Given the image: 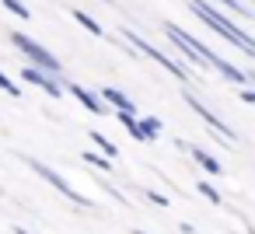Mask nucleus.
I'll use <instances>...</instances> for the list:
<instances>
[{
	"label": "nucleus",
	"mask_w": 255,
	"mask_h": 234,
	"mask_svg": "<svg viewBox=\"0 0 255 234\" xmlns=\"http://www.w3.org/2000/svg\"><path fill=\"white\" fill-rule=\"evenodd\" d=\"M217 4H224L227 11H234V14H241V18H252V11H248L245 4H238V0H217Z\"/></svg>",
	"instance_id": "a211bd4d"
},
{
	"label": "nucleus",
	"mask_w": 255,
	"mask_h": 234,
	"mask_svg": "<svg viewBox=\"0 0 255 234\" xmlns=\"http://www.w3.org/2000/svg\"><path fill=\"white\" fill-rule=\"evenodd\" d=\"M185 105H189V109H192V112H196V116H199V119H203V122L210 126V129H217L220 136L234 140V129H231L227 122H220V119H217V116H213V112H210V109H206V105H203V102L196 98V95H185Z\"/></svg>",
	"instance_id": "0eeeda50"
},
{
	"label": "nucleus",
	"mask_w": 255,
	"mask_h": 234,
	"mask_svg": "<svg viewBox=\"0 0 255 234\" xmlns=\"http://www.w3.org/2000/svg\"><path fill=\"white\" fill-rule=\"evenodd\" d=\"M196 189H199V196H203V199H210V203H220V192H217L210 182H196Z\"/></svg>",
	"instance_id": "dca6fc26"
},
{
	"label": "nucleus",
	"mask_w": 255,
	"mask_h": 234,
	"mask_svg": "<svg viewBox=\"0 0 255 234\" xmlns=\"http://www.w3.org/2000/svg\"><path fill=\"white\" fill-rule=\"evenodd\" d=\"M84 164L102 168V171H109V168H112V161H105V157H102V154H95V150H84Z\"/></svg>",
	"instance_id": "2eb2a0df"
},
{
	"label": "nucleus",
	"mask_w": 255,
	"mask_h": 234,
	"mask_svg": "<svg viewBox=\"0 0 255 234\" xmlns=\"http://www.w3.org/2000/svg\"><path fill=\"white\" fill-rule=\"evenodd\" d=\"M14 234H28V231H25V227H14Z\"/></svg>",
	"instance_id": "4be33fe9"
},
{
	"label": "nucleus",
	"mask_w": 255,
	"mask_h": 234,
	"mask_svg": "<svg viewBox=\"0 0 255 234\" xmlns=\"http://www.w3.org/2000/svg\"><path fill=\"white\" fill-rule=\"evenodd\" d=\"M241 102L252 105V102H255V91H252V88H241Z\"/></svg>",
	"instance_id": "aec40b11"
},
{
	"label": "nucleus",
	"mask_w": 255,
	"mask_h": 234,
	"mask_svg": "<svg viewBox=\"0 0 255 234\" xmlns=\"http://www.w3.org/2000/svg\"><path fill=\"white\" fill-rule=\"evenodd\" d=\"M136 126H140L143 143H150V140H157V136H161V119H157V116H143V119H136Z\"/></svg>",
	"instance_id": "9b49d317"
},
{
	"label": "nucleus",
	"mask_w": 255,
	"mask_h": 234,
	"mask_svg": "<svg viewBox=\"0 0 255 234\" xmlns=\"http://www.w3.org/2000/svg\"><path fill=\"white\" fill-rule=\"evenodd\" d=\"M74 21H77V25H84L91 35H102V25H98V21L88 14V11H74Z\"/></svg>",
	"instance_id": "ddd939ff"
},
{
	"label": "nucleus",
	"mask_w": 255,
	"mask_h": 234,
	"mask_svg": "<svg viewBox=\"0 0 255 234\" xmlns=\"http://www.w3.org/2000/svg\"><path fill=\"white\" fill-rule=\"evenodd\" d=\"M91 140H95V143L102 147V157H105V161H112V157L119 154V147H116V143H112V140H109L105 133H91Z\"/></svg>",
	"instance_id": "f8f14e48"
},
{
	"label": "nucleus",
	"mask_w": 255,
	"mask_h": 234,
	"mask_svg": "<svg viewBox=\"0 0 255 234\" xmlns=\"http://www.w3.org/2000/svg\"><path fill=\"white\" fill-rule=\"evenodd\" d=\"M4 7H7V11H11L14 18H21V21H28V18H32V11H28V7L21 4V0H4Z\"/></svg>",
	"instance_id": "4468645a"
},
{
	"label": "nucleus",
	"mask_w": 255,
	"mask_h": 234,
	"mask_svg": "<svg viewBox=\"0 0 255 234\" xmlns=\"http://www.w3.org/2000/svg\"><path fill=\"white\" fill-rule=\"evenodd\" d=\"M21 81H25V84H32V88H39V91H46L49 98H60V95H63L60 81H56V77H49V74H42V70H35V67H25V70H21Z\"/></svg>",
	"instance_id": "423d86ee"
},
{
	"label": "nucleus",
	"mask_w": 255,
	"mask_h": 234,
	"mask_svg": "<svg viewBox=\"0 0 255 234\" xmlns=\"http://www.w3.org/2000/svg\"><path fill=\"white\" fill-rule=\"evenodd\" d=\"M178 231H182V234H196V227H192V224H182Z\"/></svg>",
	"instance_id": "412c9836"
},
{
	"label": "nucleus",
	"mask_w": 255,
	"mask_h": 234,
	"mask_svg": "<svg viewBox=\"0 0 255 234\" xmlns=\"http://www.w3.org/2000/svg\"><path fill=\"white\" fill-rule=\"evenodd\" d=\"M164 32H168V39H171V42H175V46H178L192 63H210V67H217V74H224L227 81H234V84H245V88H248V81H252V74H248V70H238L234 63L220 60L210 46H203L199 39H192L185 28H178V25H164Z\"/></svg>",
	"instance_id": "f257e3e1"
},
{
	"label": "nucleus",
	"mask_w": 255,
	"mask_h": 234,
	"mask_svg": "<svg viewBox=\"0 0 255 234\" xmlns=\"http://www.w3.org/2000/svg\"><path fill=\"white\" fill-rule=\"evenodd\" d=\"M143 196H147L150 203H157V206H168V196H161V192H154V189H147Z\"/></svg>",
	"instance_id": "6ab92c4d"
},
{
	"label": "nucleus",
	"mask_w": 255,
	"mask_h": 234,
	"mask_svg": "<svg viewBox=\"0 0 255 234\" xmlns=\"http://www.w3.org/2000/svg\"><path fill=\"white\" fill-rule=\"evenodd\" d=\"M11 42H14V46L32 60V67H35V70H42V74H49V77H56V74L63 70V67H60V60H56L46 46H39L32 35H25V32H11Z\"/></svg>",
	"instance_id": "7ed1b4c3"
},
{
	"label": "nucleus",
	"mask_w": 255,
	"mask_h": 234,
	"mask_svg": "<svg viewBox=\"0 0 255 234\" xmlns=\"http://www.w3.org/2000/svg\"><path fill=\"white\" fill-rule=\"evenodd\" d=\"M189 150H192V161H196L203 171H210V175H220V171H224V164H220L210 150H203V147H189Z\"/></svg>",
	"instance_id": "9d476101"
},
{
	"label": "nucleus",
	"mask_w": 255,
	"mask_h": 234,
	"mask_svg": "<svg viewBox=\"0 0 255 234\" xmlns=\"http://www.w3.org/2000/svg\"><path fill=\"white\" fill-rule=\"evenodd\" d=\"M238 4H245V7H248V0H238Z\"/></svg>",
	"instance_id": "5701e85b"
},
{
	"label": "nucleus",
	"mask_w": 255,
	"mask_h": 234,
	"mask_svg": "<svg viewBox=\"0 0 255 234\" xmlns=\"http://www.w3.org/2000/svg\"><path fill=\"white\" fill-rule=\"evenodd\" d=\"M0 91H4V95H11V98H18V95H21V91H18V84H14V81H11L4 70H0Z\"/></svg>",
	"instance_id": "f3484780"
},
{
	"label": "nucleus",
	"mask_w": 255,
	"mask_h": 234,
	"mask_svg": "<svg viewBox=\"0 0 255 234\" xmlns=\"http://www.w3.org/2000/svg\"><path fill=\"white\" fill-rule=\"evenodd\" d=\"M133 234H147V231H133Z\"/></svg>",
	"instance_id": "b1692460"
},
{
	"label": "nucleus",
	"mask_w": 255,
	"mask_h": 234,
	"mask_svg": "<svg viewBox=\"0 0 255 234\" xmlns=\"http://www.w3.org/2000/svg\"><path fill=\"white\" fill-rule=\"evenodd\" d=\"M189 7H192V14H196V18H203V21H206V25H210L217 35H224L227 42H234L241 53H248V56L255 53V42H252V35H248L245 28H238V25H234L227 14H220V11L210 4V0H189Z\"/></svg>",
	"instance_id": "f03ea898"
},
{
	"label": "nucleus",
	"mask_w": 255,
	"mask_h": 234,
	"mask_svg": "<svg viewBox=\"0 0 255 234\" xmlns=\"http://www.w3.org/2000/svg\"><path fill=\"white\" fill-rule=\"evenodd\" d=\"M70 95H74V98H77V102H81V105H84V109L91 112V116H102V112H105L102 98H98L95 91H88L84 84H70Z\"/></svg>",
	"instance_id": "6e6552de"
},
{
	"label": "nucleus",
	"mask_w": 255,
	"mask_h": 234,
	"mask_svg": "<svg viewBox=\"0 0 255 234\" xmlns=\"http://www.w3.org/2000/svg\"><path fill=\"white\" fill-rule=\"evenodd\" d=\"M21 161H25V164H28V168H32L35 175H42V178H46V182H49L53 189H60V192H63L67 199H74L77 206H91V199H88L84 192H77V189H74V185H70V182H67V178H63L60 171H53L49 164H42V161H32V157H21Z\"/></svg>",
	"instance_id": "20e7f679"
},
{
	"label": "nucleus",
	"mask_w": 255,
	"mask_h": 234,
	"mask_svg": "<svg viewBox=\"0 0 255 234\" xmlns=\"http://www.w3.org/2000/svg\"><path fill=\"white\" fill-rule=\"evenodd\" d=\"M98 98H102V105H105V109L112 105L116 112H136V109H133V102H129L119 88H105V91H98Z\"/></svg>",
	"instance_id": "1a4fd4ad"
},
{
	"label": "nucleus",
	"mask_w": 255,
	"mask_h": 234,
	"mask_svg": "<svg viewBox=\"0 0 255 234\" xmlns=\"http://www.w3.org/2000/svg\"><path fill=\"white\" fill-rule=\"evenodd\" d=\"M123 39H126V42H129V46H133V49H136V53H143V56H150V60H154V63H161V67H164V70H171V74H175V77H178V81H189V70H185V67H182V63H175V60H171V56H164V53H161V49H157V46H150V42H143V39H140V35H136V32H123Z\"/></svg>",
	"instance_id": "39448f33"
}]
</instances>
